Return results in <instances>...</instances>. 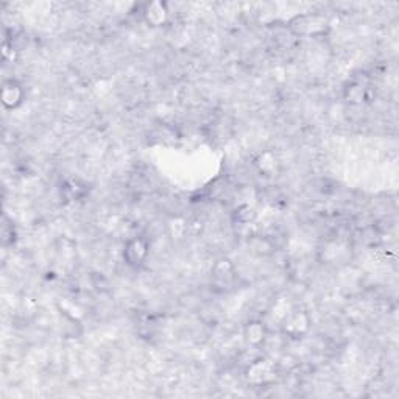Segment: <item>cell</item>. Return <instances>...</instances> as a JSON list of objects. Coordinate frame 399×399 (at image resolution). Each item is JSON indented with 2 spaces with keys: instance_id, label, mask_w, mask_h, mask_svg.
Here are the masks:
<instances>
[{
  "instance_id": "cell-1",
  "label": "cell",
  "mask_w": 399,
  "mask_h": 399,
  "mask_svg": "<svg viewBox=\"0 0 399 399\" xmlns=\"http://www.w3.org/2000/svg\"><path fill=\"white\" fill-rule=\"evenodd\" d=\"M327 27H330V22H327L326 17L315 13L296 14L287 23L290 33L298 38L320 36L327 30Z\"/></svg>"
},
{
  "instance_id": "cell-2",
  "label": "cell",
  "mask_w": 399,
  "mask_h": 399,
  "mask_svg": "<svg viewBox=\"0 0 399 399\" xmlns=\"http://www.w3.org/2000/svg\"><path fill=\"white\" fill-rule=\"evenodd\" d=\"M309 327H310L309 314L306 310L299 309H295L292 310L290 314H287L283 320V325H281V330H283L284 336L295 340L306 336Z\"/></svg>"
},
{
  "instance_id": "cell-3",
  "label": "cell",
  "mask_w": 399,
  "mask_h": 399,
  "mask_svg": "<svg viewBox=\"0 0 399 399\" xmlns=\"http://www.w3.org/2000/svg\"><path fill=\"white\" fill-rule=\"evenodd\" d=\"M150 255V244L145 237H133L123 246V261L131 268H139Z\"/></svg>"
},
{
  "instance_id": "cell-4",
  "label": "cell",
  "mask_w": 399,
  "mask_h": 399,
  "mask_svg": "<svg viewBox=\"0 0 399 399\" xmlns=\"http://www.w3.org/2000/svg\"><path fill=\"white\" fill-rule=\"evenodd\" d=\"M274 376H277V367L268 359H257L251 362L248 369H246V379L255 385L268 384L270 380L274 379Z\"/></svg>"
},
{
  "instance_id": "cell-5",
  "label": "cell",
  "mask_w": 399,
  "mask_h": 399,
  "mask_svg": "<svg viewBox=\"0 0 399 399\" xmlns=\"http://www.w3.org/2000/svg\"><path fill=\"white\" fill-rule=\"evenodd\" d=\"M140 14H142V19L147 25L155 27V28L162 27L169 22V17H170L169 5L166 2H160V0H158V2H149L144 5Z\"/></svg>"
},
{
  "instance_id": "cell-6",
  "label": "cell",
  "mask_w": 399,
  "mask_h": 399,
  "mask_svg": "<svg viewBox=\"0 0 399 399\" xmlns=\"http://www.w3.org/2000/svg\"><path fill=\"white\" fill-rule=\"evenodd\" d=\"M25 98V91L22 85L14 78H10L2 85V92H0V100L7 109L19 108Z\"/></svg>"
},
{
  "instance_id": "cell-7",
  "label": "cell",
  "mask_w": 399,
  "mask_h": 399,
  "mask_svg": "<svg viewBox=\"0 0 399 399\" xmlns=\"http://www.w3.org/2000/svg\"><path fill=\"white\" fill-rule=\"evenodd\" d=\"M245 342L255 348H259L268 338V327L262 320H250L244 327Z\"/></svg>"
},
{
  "instance_id": "cell-8",
  "label": "cell",
  "mask_w": 399,
  "mask_h": 399,
  "mask_svg": "<svg viewBox=\"0 0 399 399\" xmlns=\"http://www.w3.org/2000/svg\"><path fill=\"white\" fill-rule=\"evenodd\" d=\"M211 274H213V279L217 284L228 285L236 278V267L228 257H220L214 262L213 268H211Z\"/></svg>"
},
{
  "instance_id": "cell-9",
  "label": "cell",
  "mask_w": 399,
  "mask_h": 399,
  "mask_svg": "<svg viewBox=\"0 0 399 399\" xmlns=\"http://www.w3.org/2000/svg\"><path fill=\"white\" fill-rule=\"evenodd\" d=\"M367 94H368L367 83H363V81L357 78L348 81L343 89V97L346 102L351 105H360L362 102H365Z\"/></svg>"
},
{
  "instance_id": "cell-10",
  "label": "cell",
  "mask_w": 399,
  "mask_h": 399,
  "mask_svg": "<svg viewBox=\"0 0 399 399\" xmlns=\"http://www.w3.org/2000/svg\"><path fill=\"white\" fill-rule=\"evenodd\" d=\"M255 164H256L257 170H259L261 173L266 175V177H272L273 173L278 172V167H279L277 156H274L272 151H266V153L257 156V160Z\"/></svg>"
},
{
  "instance_id": "cell-11",
  "label": "cell",
  "mask_w": 399,
  "mask_h": 399,
  "mask_svg": "<svg viewBox=\"0 0 399 399\" xmlns=\"http://www.w3.org/2000/svg\"><path fill=\"white\" fill-rule=\"evenodd\" d=\"M236 219L239 223H242V225H250V223H253L256 219V211L248 206V204H244V206H240L236 211Z\"/></svg>"
}]
</instances>
